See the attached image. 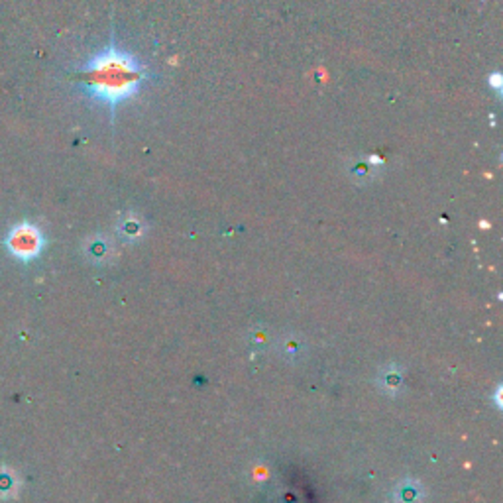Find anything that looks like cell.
I'll return each mask as SVG.
<instances>
[{"mask_svg": "<svg viewBox=\"0 0 503 503\" xmlns=\"http://www.w3.org/2000/svg\"><path fill=\"white\" fill-rule=\"evenodd\" d=\"M146 79V67L132 53L116 47L115 40H110V44L79 71V83L85 92L110 110L136 97Z\"/></svg>", "mask_w": 503, "mask_h": 503, "instance_id": "obj_1", "label": "cell"}, {"mask_svg": "<svg viewBox=\"0 0 503 503\" xmlns=\"http://www.w3.org/2000/svg\"><path fill=\"white\" fill-rule=\"evenodd\" d=\"M393 497H395L397 503H421V500H423V495L419 492L417 484H413V481L401 484Z\"/></svg>", "mask_w": 503, "mask_h": 503, "instance_id": "obj_2", "label": "cell"}, {"mask_svg": "<svg viewBox=\"0 0 503 503\" xmlns=\"http://www.w3.org/2000/svg\"><path fill=\"white\" fill-rule=\"evenodd\" d=\"M490 85H493V87H495V89L500 91V75H497V73H495L492 79H490Z\"/></svg>", "mask_w": 503, "mask_h": 503, "instance_id": "obj_4", "label": "cell"}, {"mask_svg": "<svg viewBox=\"0 0 503 503\" xmlns=\"http://www.w3.org/2000/svg\"><path fill=\"white\" fill-rule=\"evenodd\" d=\"M12 242H14L12 246H16V250H20V252L38 250V236H35V232H32V230H28V229L16 232V236H14V240Z\"/></svg>", "mask_w": 503, "mask_h": 503, "instance_id": "obj_3", "label": "cell"}]
</instances>
